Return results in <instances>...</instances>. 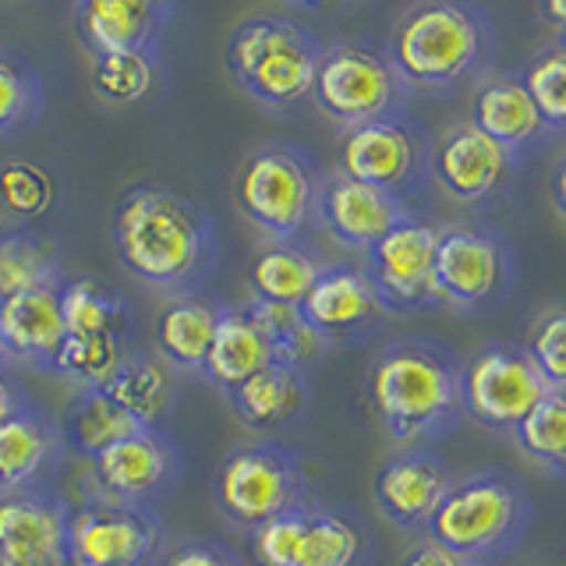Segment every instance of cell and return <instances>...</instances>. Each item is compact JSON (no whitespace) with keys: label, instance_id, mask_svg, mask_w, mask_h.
<instances>
[{"label":"cell","instance_id":"obj_1","mask_svg":"<svg viewBox=\"0 0 566 566\" xmlns=\"http://www.w3.org/2000/svg\"><path fill=\"white\" fill-rule=\"evenodd\" d=\"M117 262L135 283L164 297H191L220 265V230L188 195L164 185H132L114 206Z\"/></svg>","mask_w":566,"mask_h":566},{"label":"cell","instance_id":"obj_2","mask_svg":"<svg viewBox=\"0 0 566 566\" xmlns=\"http://www.w3.org/2000/svg\"><path fill=\"white\" fill-rule=\"evenodd\" d=\"M457 361L447 347L432 340L389 344L368 368V400L382 429L397 442L432 439L460 407Z\"/></svg>","mask_w":566,"mask_h":566},{"label":"cell","instance_id":"obj_3","mask_svg":"<svg viewBox=\"0 0 566 566\" xmlns=\"http://www.w3.org/2000/svg\"><path fill=\"white\" fill-rule=\"evenodd\" d=\"M323 43L280 14H255L227 40V71L241 93L265 106H294L312 96Z\"/></svg>","mask_w":566,"mask_h":566},{"label":"cell","instance_id":"obj_4","mask_svg":"<svg viewBox=\"0 0 566 566\" xmlns=\"http://www.w3.org/2000/svg\"><path fill=\"white\" fill-rule=\"evenodd\" d=\"M482 53V22L453 0H432L407 11L389 32L386 57L403 88H442L464 78Z\"/></svg>","mask_w":566,"mask_h":566},{"label":"cell","instance_id":"obj_5","mask_svg":"<svg viewBox=\"0 0 566 566\" xmlns=\"http://www.w3.org/2000/svg\"><path fill=\"white\" fill-rule=\"evenodd\" d=\"M323 177L305 149L291 142H270L244 159L238 174V206L262 234L287 244L315 220Z\"/></svg>","mask_w":566,"mask_h":566},{"label":"cell","instance_id":"obj_6","mask_svg":"<svg viewBox=\"0 0 566 566\" xmlns=\"http://www.w3.org/2000/svg\"><path fill=\"white\" fill-rule=\"evenodd\" d=\"M524 513L527 500L517 478L482 471L453 482L424 527H429V538L436 545L450 548V553L464 559H474L495 553L517 535Z\"/></svg>","mask_w":566,"mask_h":566},{"label":"cell","instance_id":"obj_7","mask_svg":"<svg viewBox=\"0 0 566 566\" xmlns=\"http://www.w3.org/2000/svg\"><path fill=\"white\" fill-rule=\"evenodd\" d=\"M212 495L223 517L252 531L276 513L291 510L308 500L305 471L301 460L280 447V442H241L230 453H223L217 478H212Z\"/></svg>","mask_w":566,"mask_h":566},{"label":"cell","instance_id":"obj_8","mask_svg":"<svg viewBox=\"0 0 566 566\" xmlns=\"http://www.w3.org/2000/svg\"><path fill=\"white\" fill-rule=\"evenodd\" d=\"M403 82L382 50L365 43H333L323 46L315 67L312 99L326 117L347 124H365L389 117L400 106Z\"/></svg>","mask_w":566,"mask_h":566},{"label":"cell","instance_id":"obj_9","mask_svg":"<svg viewBox=\"0 0 566 566\" xmlns=\"http://www.w3.org/2000/svg\"><path fill=\"white\" fill-rule=\"evenodd\" d=\"M167 553V524L156 510H132L106 500L71 506V566H159Z\"/></svg>","mask_w":566,"mask_h":566},{"label":"cell","instance_id":"obj_10","mask_svg":"<svg viewBox=\"0 0 566 566\" xmlns=\"http://www.w3.org/2000/svg\"><path fill=\"white\" fill-rule=\"evenodd\" d=\"M88 464H93L96 500L156 510L177 489L181 447L167 429H138L96 453Z\"/></svg>","mask_w":566,"mask_h":566},{"label":"cell","instance_id":"obj_11","mask_svg":"<svg viewBox=\"0 0 566 566\" xmlns=\"http://www.w3.org/2000/svg\"><path fill=\"white\" fill-rule=\"evenodd\" d=\"M548 394L538 368L517 347H489L460 368V407L489 429H517L542 397Z\"/></svg>","mask_w":566,"mask_h":566},{"label":"cell","instance_id":"obj_12","mask_svg":"<svg viewBox=\"0 0 566 566\" xmlns=\"http://www.w3.org/2000/svg\"><path fill=\"white\" fill-rule=\"evenodd\" d=\"M436 244L439 227L403 217L368 248L365 276L371 280L386 312H411L442 301L436 283Z\"/></svg>","mask_w":566,"mask_h":566},{"label":"cell","instance_id":"obj_13","mask_svg":"<svg viewBox=\"0 0 566 566\" xmlns=\"http://www.w3.org/2000/svg\"><path fill=\"white\" fill-rule=\"evenodd\" d=\"M71 503L50 485L0 495V566H71Z\"/></svg>","mask_w":566,"mask_h":566},{"label":"cell","instance_id":"obj_14","mask_svg":"<svg viewBox=\"0 0 566 566\" xmlns=\"http://www.w3.org/2000/svg\"><path fill=\"white\" fill-rule=\"evenodd\" d=\"M336 164V174L400 195L421 177V135L397 114L354 124L340 138Z\"/></svg>","mask_w":566,"mask_h":566},{"label":"cell","instance_id":"obj_15","mask_svg":"<svg viewBox=\"0 0 566 566\" xmlns=\"http://www.w3.org/2000/svg\"><path fill=\"white\" fill-rule=\"evenodd\" d=\"M170 14V0H82L75 4V29L93 61L111 53H156Z\"/></svg>","mask_w":566,"mask_h":566},{"label":"cell","instance_id":"obj_16","mask_svg":"<svg viewBox=\"0 0 566 566\" xmlns=\"http://www.w3.org/2000/svg\"><path fill=\"white\" fill-rule=\"evenodd\" d=\"M506 252L485 230L450 227L439 230L436 244V283L450 305H482L503 287Z\"/></svg>","mask_w":566,"mask_h":566},{"label":"cell","instance_id":"obj_17","mask_svg":"<svg viewBox=\"0 0 566 566\" xmlns=\"http://www.w3.org/2000/svg\"><path fill=\"white\" fill-rule=\"evenodd\" d=\"M297 312L326 344L361 336L386 315L371 280L354 265H323V273L312 283Z\"/></svg>","mask_w":566,"mask_h":566},{"label":"cell","instance_id":"obj_18","mask_svg":"<svg viewBox=\"0 0 566 566\" xmlns=\"http://www.w3.org/2000/svg\"><path fill=\"white\" fill-rule=\"evenodd\" d=\"M315 217L340 244L368 252V248L376 244L386 230H394L407 212H403L400 195L371 188L344 174H329L323 181V191H318Z\"/></svg>","mask_w":566,"mask_h":566},{"label":"cell","instance_id":"obj_19","mask_svg":"<svg viewBox=\"0 0 566 566\" xmlns=\"http://www.w3.org/2000/svg\"><path fill=\"white\" fill-rule=\"evenodd\" d=\"M64 436L43 407L25 403L0 424V495L46 485L64 460Z\"/></svg>","mask_w":566,"mask_h":566},{"label":"cell","instance_id":"obj_20","mask_svg":"<svg viewBox=\"0 0 566 566\" xmlns=\"http://www.w3.org/2000/svg\"><path fill=\"white\" fill-rule=\"evenodd\" d=\"M450 485H453V478L442 468V460H436L432 453L411 450V453H397L386 460L376 471L371 492H376L379 510L394 524L424 527L436 513V506L442 503V495L450 492Z\"/></svg>","mask_w":566,"mask_h":566},{"label":"cell","instance_id":"obj_21","mask_svg":"<svg viewBox=\"0 0 566 566\" xmlns=\"http://www.w3.org/2000/svg\"><path fill=\"white\" fill-rule=\"evenodd\" d=\"M510 153L500 142L478 132L474 124L450 128L432 149V177L442 185V191L464 202L485 199L489 191L500 188Z\"/></svg>","mask_w":566,"mask_h":566},{"label":"cell","instance_id":"obj_22","mask_svg":"<svg viewBox=\"0 0 566 566\" xmlns=\"http://www.w3.org/2000/svg\"><path fill=\"white\" fill-rule=\"evenodd\" d=\"M57 287L0 301V347H4L8 361H22L43 371L53 368V358L67 340Z\"/></svg>","mask_w":566,"mask_h":566},{"label":"cell","instance_id":"obj_23","mask_svg":"<svg viewBox=\"0 0 566 566\" xmlns=\"http://www.w3.org/2000/svg\"><path fill=\"white\" fill-rule=\"evenodd\" d=\"M276 361V350L265 336L259 315L252 305H238V308H223L217 336H212V347L206 354V365L199 376L217 386L227 397L230 389H238L248 382L255 371L270 368Z\"/></svg>","mask_w":566,"mask_h":566},{"label":"cell","instance_id":"obj_24","mask_svg":"<svg viewBox=\"0 0 566 566\" xmlns=\"http://www.w3.org/2000/svg\"><path fill=\"white\" fill-rule=\"evenodd\" d=\"M223 305L209 297H177L156 318V350L159 361L174 371H195L199 376L206 365V354L217 336Z\"/></svg>","mask_w":566,"mask_h":566},{"label":"cell","instance_id":"obj_25","mask_svg":"<svg viewBox=\"0 0 566 566\" xmlns=\"http://www.w3.org/2000/svg\"><path fill=\"white\" fill-rule=\"evenodd\" d=\"M227 400L248 429L273 432V429H287V424L305 411L308 389H305L301 368L273 361L270 368L255 371V376L241 382L238 389H230Z\"/></svg>","mask_w":566,"mask_h":566},{"label":"cell","instance_id":"obj_26","mask_svg":"<svg viewBox=\"0 0 566 566\" xmlns=\"http://www.w3.org/2000/svg\"><path fill=\"white\" fill-rule=\"evenodd\" d=\"M124 415H132L142 429H167L174 407V379L170 368L153 354H128L114 379L99 386Z\"/></svg>","mask_w":566,"mask_h":566},{"label":"cell","instance_id":"obj_27","mask_svg":"<svg viewBox=\"0 0 566 566\" xmlns=\"http://www.w3.org/2000/svg\"><path fill=\"white\" fill-rule=\"evenodd\" d=\"M471 124L482 135H489L492 142H500V146L510 153L538 135L542 117H538V106L524 88V82L495 78L474 93Z\"/></svg>","mask_w":566,"mask_h":566},{"label":"cell","instance_id":"obj_28","mask_svg":"<svg viewBox=\"0 0 566 566\" xmlns=\"http://www.w3.org/2000/svg\"><path fill=\"white\" fill-rule=\"evenodd\" d=\"M61 280L57 248L43 234L29 227H11L0 234V301L57 287Z\"/></svg>","mask_w":566,"mask_h":566},{"label":"cell","instance_id":"obj_29","mask_svg":"<svg viewBox=\"0 0 566 566\" xmlns=\"http://www.w3.org/2000/svg\"><path fill=\"white\" fill-rule=\"evenodd\" d=\"M67 336H128V305L96 276H71L57 287Z\"/></svg>","mask_w":566,"mask_h":566},{"label":"cell","instance_id":"obj_30","mask_svg":"<svg viewBox=\"0 0 566 566\" xmlns=\"http://www.w3.org/2000/svg\"><path fill=\"white\" fill-rule=\"evenodd\" d=\"M323 273L308 252H301L294 244H270L248 265V283H252V301L265 305H287L297 308L308 297L312 283Z\"/></svg>","mask_w":566,"mask_h":566},{"label":"cell","instance_id":"obj_31","mask_svg":"<svg viewBox=\"0 0 566 566\" xmlns=\"http://www.w3.org/2000/svg\"><path fill=\"white\" fill-rule=\"evenodd\" d=\"M138 429L142 424L132 415H124L120 407L103 394V389H78L75 400H71L67 411H64L61 436H64L67 450H75V453L93 460L106 447H114L117 439L132 436Z\"/></svg>","mask_w":566,"mask_h":566},{"label":"cell","instance_id":"obj_32","mask_svg":"<svg viewBox=\"0 0 566 566\" xmlns=\"http://www.w3.org/2000/svg\"><path fill=\"white\" fill-rule=\"evenodd\" d=\"M46 85L22 53L0 50V135L32 128L43 114Z\"/></svg>","mask_w":566,"mask_h":566},{"label":"cell","instance_id":"obj_33","mask_svg":"<svg viewBox=\"0 0 566 566\" xmlns=\"http://www.w3.org/2000/svg\"><path fill=\"white\" fill-rule=\"evenodd\" d=\"M124 358H128L124 336H67L50 371H57L78 389H99L114 379Z\"/></svg>","mask_w":566,"mask_h":566},{"label":"cell","instance_id":"obj_34","mask_svg":"<svg viewBox=\"0 0 566 566\" xmlns=\"http://www.w3.org/2000/svg\"><path fill=\"white\" fill-rule=\"evenodd\" d=\"M358 553H361V531L344 513H333L323 506L308 510V524L305 535H301L294 566H354Z\"/></svg>","mask_w":566,"mask_h":566},{"label":"cell","instance_id":"obj_35","mask_svg":"<svg viewBox=\"0 0 566 566\" xmlns=\"http://www.w3.org/2000/svg\"><path fill=\"white\" fill-rule=\"evenodd\" d=\"M159 78L156 53H111L93 61V88L106 103H135L149 96Z\"/></svg>","mask_w":566,"mask_h":566},{"label":"cell","instance_id":"obj_36","mask_svg":"<svg viewBox=\"0 0 566 566\" xmlns=\"http://www.w3.org/2000/svg\"><path fill=\"white\" fill-rule=\"evenodd\" d=\"M255 308L259 323L270 336V344L276 350V361L283 365H294V368H305L318 350H323V336H318L305 318H301L297 308L287 305H265V301H248Z\"/></svg>","mask_w":566,"mask_h":566},{"label":"cell","instance_id":"obj_37","mask_svg":"<svg viewBox=\"0 0 566 566\" xmlns=\"http://www.w3.org/2000/svg\"><path fill=\"white\" fill-rule=\"evenodd\" d=\"M521 450L545 464H566V394H548L513 429Z\"/></svg>","mask_w":566,"mask_h":566},{"label":"cell","instance_id":"obj_38","mask_svg":"<svg viewBox=\"0 0 566 566\" xmlns=\"http://www.w3.org/2000/svg\"><path fill=\"white\" fill-rule=\"evenodd\" d=\"M308 510H312V503L305 500V503L276 513L273 521L248 531V553H252V563L255 566H294L301 535H305V524H308Z\"/></svg>","mask_w":566,"mask_h":566},{"label":"cell","instance_id":"obj_39","mask_svg":"<svg viewBox=\"0 0 566 566\" xmlns=\"http://www.w3.org/2000/svg\"><path fill=\"white\" fill-rule=\"evenodd\" d=\"M527 358L538 368L545 389L566 394V308L545 312L527 336Z\"/></svg>","mask_w":566,"mask_h":566},{"label":"cell","instance_id":"obj_40","mask_svg":"<svg viewBox=\"0 0 566 566\" xmlns=\"http://www.w3.org/2000/svg\"><path fill=\"white\" fill-rule=\"evenodd\" d=\"M524 88L538 106L542 124L566 128V50H545L524 71Z\"/></svg>","mask_w":566,"mask_h":566},{"label":"cell","instance_id":"obj_41","mask_svg":"<svg viewBox=\"0 0 566 566\" xmlns=\"http://www.w3.org/2000/svg\"><path fill=\"white\" fill-rule=\"evenodd\" d=\"M0 202L22 220L43 217L50 206V177L32 164H4L0 167Z\"/></svg>","mask_w":566,"mask_h":566},{"label":"cell","instance_id":"obj_42","mask_svg":"<svg viewBox=\"0 0 566 566\" xmlns=\"http://www.w3.org/2000/svg\"><path fill=\"white\" fill-rule=\"evenodd\" d=\"M159 566H244V559L220 538H185L167 548Z\"/></svg>","mask_w":566,"mask_h":566},{"label":"cell","instance_id":"obj_43","mask_svg":"<svg viewBox=\"0 0 566 566\" xmlns=\"http://www.w3.org/2000/svg\"><path fill=\"white\" fill-rule=\"evenodd\" d=\"M400 566H471V559L457 556L450 548H442L429 538V542H418L415 548H407Z\"/></svg>","mask_w":566,"mask_h":566},{"label":"cell","instance_id":"obj_44","mask_svg":"<svg viewBox=\"0 0 566 566\" xmlns=\"http://www.w3.org/2000/svg\"><path fill=\"white\" fill-rule=\"evenodd\" d=\"M25 403H32V400L25 397V389L8 376V368H0V424H4L11 415L22 411Z\"/></svg>","mask_w":566,"mask_h":566},{"label":"cell","instance_id":"obj_45","mask_svg":"<svg viewBox=\"0 0 566 566\" xmlns=\"http://www.w3.org/2000/svg\"><path fill=\"white\" fill-rule=\"evenodd\" d=\"M538 14L553 29H566V0H545V4L538 8Z\"/></svg>","mask_w":566,"mask_h":566},{"label":"cell","instance_id":"obj_46","mask_svg":"<svg viewBox=\"0 0 566 566\" xmlns=\"http://www.w3.org/2000/svg\"><path fill=\"white\" fill-rule=\"evenodd\" d=\"M553 199H556V209L566 217V164H559V170L553 177Z\"/></svg>","mask_w":566,"mask_h":566},{"label":"cell","instance_id":"obj_47","mask_svg":"<svg viewBox=\"0 0 566 566\" xmlns=\"http://www.w3.org/2000/svg\"><path fill=\"white\" fill-rule=\"evenodd\" d=\"M559 50H566V29H559Z\"/></svg>","mask_w":566,"mask_h":566},{"label":"cell","instance_id":"obj_48","mask_svg":"<svg viewBox=\"0 0 566 566\" xmlns=\"http://www.w3.org/2000/svg\"><path fill=\"white\" fill-rule=\"evenodd\" d=\"M8 365V354H4V347H0V368H4Z\"/></svg>","mask_w":566,"mask_h":566}]
</instances>
